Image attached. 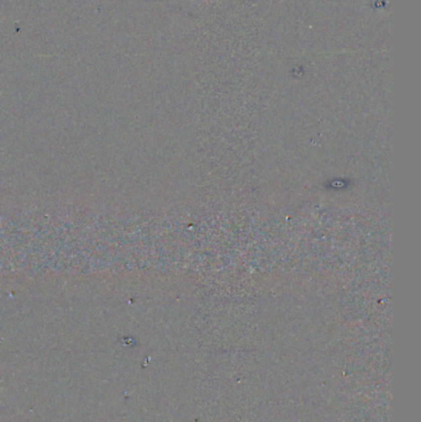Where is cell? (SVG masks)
<instances>
[{"mask_svg": "<svg viewBox=\"0 0 421 422\" xmlns=\"http://www.w3.org/2000/svg\"><path fill=\"white\" fill-rule=\"evenodd\" d=\"M0 391H2V389H0Z\"/></svg>", "mask_w": 421, "mask_h": 422, "instance_id": "1", "label": "cell"}]
</instances>
